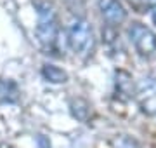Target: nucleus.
<instances>
[{
    "mask_svg": "<svg viewBox=\"0 0 156 148\" xmlns=\"http://www.w3.org/2000/svg\"><path fill=\"white\" fill-rule=\"evenodd\" d=\"M37 12H38V24H37V39L40 46L47 54H56L57 37H59V26L54 7L49 2H35Z\"/></svg>",
    "mask_w": 156,
    "mask_h": 148,
    "instance_id": "obj_1",
    "label": "nucleus"
},
{
    "mask_svg": "<svg viewBox=\"0 0 156 148\" xmlns=\"http://www.w3.org/2000/svg\"><path fill=\"white\" fill-rule=\"evenodd\" d=\"M68 44L78 56H89L94 49V30L89 21L75 19L68 28Z\"/></svg>",
    "mask_w": 156,
    "mask_h": 148,
    "instance_id": "obj_2",
    "label": "nucleus"
},
{
    "mask_svg": "<svg viewBox=\"0 0 156 148\" xmlns=\"http://www.w3.org/2000/svg\"><path fill=\"white\" fill-rule=\"evenodd\" d=\"M130 42L134 44L135 51L142 57H151L156 54V35L151 28L142 23H132L128 28Z\"/></svg>",
    "mask_w": 156,
    "mask_h": 148,
    "instance_id": "obj_3",
    "label": "nucleus"
},
{
    "mask_svg": "<svg viewBox=\"0 0 156 148\" xmlns=\"http://www.w3.org/2000/svg\"><path fill=\"white\" fill-rule=\"evenodd\" d=\"M137 103L149 117H156V79H144L137 86Z\"/></svg>",
    "mask_w": 156,
    "mask_h": 148,
    "instance_id": "obj_4",
    "label": "nucleus"
},
{
    "mask_svg": "<svg viewBox=\"0 0 156 148\" xmlns=\"http://www.w3.org/2000/svg\"><path fill=\"white\" fill-rule=\"evenodd\" d=\"M99 9L108 24L116 26L127 19V11L118 0H99Z\"/></svg>",
    "mask_w": 156,
    "mask_h": 148,
    "instance_id": "obj_5",
    "label": "nucleus"
},
{
    "mask_svg": "<svg viewBox=\"0 0 156 148\" xmlns=\"http://www.w3.org/2000/svg\"><path fill=\"white\" fill-rule=\"evenodd\" d=\"M42 75H44L45 80H49L52 84H64L68 80V73L64 70L57 68L54 65H44L42 68Z\"/></svg>",
    "mask_w": 156,
    "mask_h": 148,
    "instance_id": "obj_6",
    "label": "nucleus"
},
{
    "mask_svg": "<svg viewBox=\"0 0 156 148\" xmlns=\"http://www.w3.org/2000/svg\"><path fill=\"white\" fill-rule=\"evenodd\" d=\"M17 98H19L17 87L9 80H0V99L7 103H14L17 101Z\"/></svg>",
    "mask_w": 156,
    "mask_h": 148,
    "instance_id": "obj_7",
    "label": "nucleus"
},
{
    "mask_svg": "<svg viewBox=\"0 0 156 148\" xmlns=\"http://www.w3.org/2000/svg\"><path fill=\"white\" fill-rule=\"evenodd\" d=\"M142 2V6L151 9V14H153V19H154L156 23V0H140Z\"/></svg>",
    "mask_w": 156,
    "mask_h": 148,
    "instance_id": "obj_8",
    "label": "nucleus"
}]
</instances>
